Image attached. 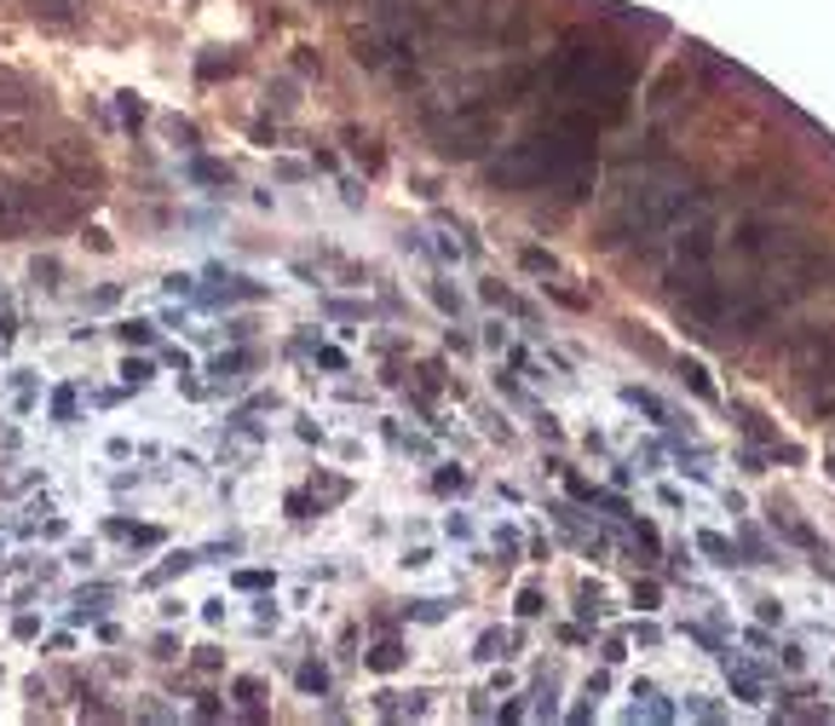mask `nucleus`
Returning <instances> with one entry per match:
<instances>
[{
	"label": "nucleus",
	"mask_w": 835,
	"mask_h": 726,
	"mask_svg": "<svg viewBox=\"0 0 835 726\" xmlns=\"http://www.w3.org/2000/svg\"><path fill=\"white\" fill-rule=\"evenodd\" d=\"M594 144H599V121L576 105H560L542 116L519 144H508V156L485 162V180L496 191H542V185H565L576 173L594 167Z\"/></svg>",
	"instance_id": "obj_1"
},
{
	"label": "nucleus",
	"mask_w": 835,
	"mask_h": 726,
	"mask_svg": "<svg viewBox=\"0 0 835 726\" xmlns=\"http://www.w3.org/2000/svg\"><path fill=\"white\" fill-rule=\"evenodd\" d=\"M703 203V191L686 167H651L646 180L622 185L605 231L594 237L599 248H622V242H663L680 219H692V208Z\"/></svg>",
	"instance_id": "obj_2"
},
{
	"label": "nucleus",
	"mask_w": 835,
	"mask_h": 726,
	"mask_svg": "<svg viewBox=\"0 0 835 726\" xmlns=\"http://www.w3.org/2000/svg\"><path fill=\"white\" fill-rule=\"evenodd\" d=\"M421 128H426V139L438 144L444 162H478L496 144L501 110H490L485 98H455L449 110H426Z\"/></svg>",
	"instance_id": "obj_3"
},
{
	"label": "nucleus",
	"mask_w": 835,
	"mask_h": 726,
	"mask_svg": "<svg viewBox=\"0 0 835 726\" xmlns=\"http://www.w3.org/2000/svg\"><path fill=\"white\" fill-rule=\"evenodd\" d=\"M46 162H53V173L58 180H69L75 191H105V167H98V156L93 150H75V144H53L46 150Z\"/></svg>",
	"instance_id": "obj_4"
},
{
	"label": "nucleus",
	"mask_w": 835,
	"mask_h": 726,
	"mask_svg": "<svg viewBox=\"0 0 835 726\" xmlns=\"http://www.w3.org/2000/svg\"><path fill=\"white\" fill-rule=\"evenodd\" d=\"M0 110L7 116H30L35 110V82L18 69H0Z\"/></svg>",
	"instance_id": "obj_5"
},
{
	"label": "nucleus",
	"mask_w": 835,
	"mask_h": 726,
	"mask_svg": "<svg viewBox=\"0 0 835 726\" xmlns=\"http://www.w3.org/2000/svg\"><path fill=\"white\" fill-rule=\"evenodd\" d=\"M23 225H35L30 219V196H23V185L18 180H0V231H23Z\"/></svg>",
	"instance_id": "obj_6"
},
{
	"label": "nucleus",
	"mask_w": 835,
	"mask_h": 726,
	"mask_svg": "<svg viewBox=\"0 0 835 726\" xmlns=\"http://www.w3.org/2000/svg\"><path fill=\"white\" fill-rule=\"evenodd\" d=\"M726 681H731V692L744 697V704H767V692H761V681H755L749 669H738V663H726Z\"/></svg>",
	"instance_id": "obj_7"
},
{
	"label": "nucleus",
	"mask_w": 835,
	"mask_h": 726,
	"mask_svg": "<svg viewBox=\"0 0 835 726\" xmlns=\"http://www.w3.org/2000/svg\"><path fill=\"white\" fill-rule=\"evenodd\" d=\"M680 381H686L697 398H715V381H708V369H703V364H692V358H680Z\"/></svg>",
	"instance_id": "obj_8"
},
{
	"label": "nucleus",
	"mask_w": 835,
	"mask_h": 726,
	"mask_svg": "<svg viewBox=\"0 0 835 726\" xmlns=\"http://www.w3.org/2000/svg\"><path fill=\"white\" fill-rule=\"evenodd\" d=\"M196 75H202V82H225V75H237V58L208 53V58H196Z\"/></svg>",
	"instance_id": "obj_9"
},
{
	"label": "nucleus",
	"mask_w": 835,
	"mask_h": 726,
	"mask_svg": "<svg viewBox=\"0 0 835 726\" xmlns=\"http://www.w3.org/2000/svg\"><path fill=\"white\" fill-rule=\"evenodd\" d=\"M772 524H778V531H783V537H790V542H801V548H813V554H818V537H813V531H806V524H801V519H790V513H783V508H778V519H772Z\"/></svg>",
	"instance_id": "obj_10"
},
{
	"label": "nucleus",
	"mask_w": 835,
	"mask_h": 726,
	"mask_svg": "<svg viewBox=\"0 0 835 726\" xmlns=\"http://www.w3.org/2000/svg\"><path fill=\"white\" fill-rule=\"evenodd\" d=\"M346 139H351V150H358V162H364L369 173H375V167H381V162H387V156H381V144H375V139H364L358 128H346Z\"/></svg>",
	"instance_id": "obj_11"
},
{
	"label": "nucleus",
	"mask_w": 835,
	"mask_h": 726,
	"mask_svg": "<svg viewBox=\"0 0 835 726\" xmlns=\"http://www.w3.org/2000/svg\"><path fill=\"white\" fill-rule=\"evenodd\" d=\"M697 548H703V554L715 560V565H738V560H731V542L715 537V531H697Z\"/></svg>",
	"instance_id": "obj_12"
},
{
	"label": "nucleus",
	"mask_w": 835,
	"mask_h": 726,
	"mask_svg": "<svg viewBox=\"0 0 835 726\" xmlns=\"http://www.w3.org/2000/svg\"><path fill=\"white\" fill-rule=\"evenodd\" d=\"M191 180L196 185H231V167L225 162H191Z\"/></svg>",
	"instance_id": "obj_13"
},
{
	"label": "nucleus",
	"mask_w": 835,
	"mask_h": 726,
	"mask_svg": "<svg viewBox=\"0 0 835 726\" xmlns=\"http://www.w3.org/2000/svg\"><path fill=\"white\" fill-rule=\"evenodd\" d=\"M519 266H524V271H536V278H553V271H560V260H553L547 248H524Z\"/></svg>",
	"instance_id": "obj_14"
},
{
	"label": "nucleus",
	"mask_w": 835,
	"mask_h": 726,
	"mask_svg": "<svg viewBox=\"0 0 835 726\" xmlns=\"http://www.w3.org/2000/svg\"><path fill=\"white\" fill-rule=\"evenodd\" d=\"M398 663H403V646H398V640H381V646L369 652V669H398Z\"/></svg>",
	"instance_id": "obj_15"
},
{
	"label": "nucleus",
	"mask_w": 835,
	"mask_h": 726,
	"mask_svg": "<svg viewBox=\"0 0 835 726\" xmlns=\"http://www.w3.org/2000/svg\"><path fill=\"white\" fill-rule=\"evenodd\" d=\"M265 105L289 116V110H294V82H271V87H265Z\"/></svg>",
	"instance_id": "obj_16"
},
{
	"label": "nucleus",
	"mask_w": 835,
	"mask_h": 726,
	"mask_svg": "<svg viewBox=\"0 0 835 726\" xmlns=\"http://www.w3.org/2000/svg\"><path fill=\"white\" fill-rule=\"evenodd\" d=\"M300 692H328V669L323 663H300Z\"/></svg>",
	"instance_id": "obj_17"
},
{
	"label": "nucleus",
	"mask_w": 835,
	"mask_h": 726,
	"mask_svg": "<svg viewBox=\"0 0 835 726\" xmlns=\"http://www.w3.org/2000/svg\"><path fill=\"white\" fill-rule=\"evenodd\" d=\"M231 692L242 697V704H260V692H265V681H260V674H237V681H231Z\"/></svg>",
	"instance_id": "obj_18"
},
{
	"label": "nucleus",
	"mask_w": 835,
	"mask_h": 726,
	"mask_svg": "<svg viewBox=\"0 0 835 726\" xmlns=\"http://www.w3.org/2000/svg\"><path fill=\"white\" fill-rule=\"evenodd\" d=\"M35 12L53 18V23H69L75 18V0H35Z\"/></svg>",
	"instance_id": "obj_19"
},
{
	"label": "nucleus",
	"mask_w": 835,
	"mask_h": 726,
	"mask_svg": "<svg viewBox=\"0 0 835 726\" xmlns=\"http://www.w3.org/2000/svg\"><path fill=\"white\" fill-rule=\"evenodd\" d=\"M433 306H438V312H449V317H462V294H455L449 283H433Z\"/></svg>",
	"instance_id": "obj_20"
},
{
	"label": "nucleus",
	"mask_w": 835,
	"mask_h": 726,
	"mask_svg": "<svg viewBox=\"0 0 835 726\" xmlns=\"http://www.w3.org/2000/svg\"><path fill=\"white\" fill-rule=\"evenodd\" d=\"M144 116H150V110L139 105V98H133V93H121V121H128V128H144Z\"/></svg>",
	"instance_id": "obj_21"
},
{
	"label": "nucleus",
	"mask_w": 835,
	"mask_h": 726,
	"mask_svg": "<svg viewBox=\"0 0 835 726\" xmlns=\"http://www.w3.org/2000/svg\"><path fill=\"white\" fill-rule=\"evenodd\" d=\"M121 340H128V346H150V340H156V329H150V323H121Z\"/></svg>",
	"instance_id": "obj_22"
},
{
	"label": "nucleus",
	"mask_w": 835,
	"mask_h": 726,
	"mask_svg": "<svg viewBox=\"0 0 835 726\" xmlns=\"http://www.w3.org/2000/svg\"><path fill=\"white\" fill-rule=\"evenodd\" d=\"M542 611H547L542 588H524V594H519V617H542Z\"/></svg>",
	"instance_id": "obj_23"
},
{
	"label": "nucleus",
	"mask_w": 835,
	"mask_h": 726,
	"mask_svg": "<svg viewBox=\"0 0 835 726\" xmlns=\"http://www.w3.org/2000/svg\"><path fill=\"white\" fill-rule=\"evenodd\" d=\"M294 69L300 75H323V58L312 53V46H294Z\"/></svg>",
	"instance_id": "obj_24"
},
{
	"label": "nucleus",
	"mask_w": 835,
	"mask_h": 726,
	"mask_svg": "<svg viewBox=\"0 0 835 726\" xmlns=\"http://www.w3.org/2000/svg\"><path fill=\"white\" fill-rule=\"evenodd\" d=\"M82 242L93 248V254H110V248H116V242H110V231H98V225H93V231H87Z\"/></svg>",
	"instance_id": "obj_25"
},
{
	"label": "nucleus",
	"mask_w": 835,
	"mask_h": 726,
	"mask_svg": "<svg viewBox=\"0 0 835 726\" xmlns=\"http://www.w3.org/2000/svg\"><path fill=\"white\" fill-rule=\"evenodd\" d=\"M289 513H294V519H312V496L294 490V496H289Z\"/></svg>",
	"instance_id": "obj_26"
},
{
	"label": "nucleus",
	"mask_w": 835,
	"mask_h": 726,
	"mask_svg": "<svg viewBox=\"0 0 835 726\" xmlns=\"http://www.w3.org/2000/svg\"><path fill=\"white\" fill-rule=\"evenodd\" d=\"M167 133H173V139H185V144H196V128H191L185 116H173V121H167Z\"/></svg>",
	"instance_id": "obj_27"
},
{
	"label": "nucleus",
	"mask_w": 835,
	"mask_h": 726,
	"mask_svg": "<svg viewBox=\"0 0 835 726\" xmlns=\"http://www.w3.org/2000/svg\"><path fill=\"white\" fill-rule=\"evenodd\" d=\"M35 278H41L46 289H53V278H58V260H35Z\"/></svg>",
	"instance_id": "obj_28"
},
{
	"label": "nucleus",
	"mask_w": 835,
	"mask_h": 726,
	"mask_svg": "<svg viewBox=\"0 0 835 726\" xmlns=\"http://www.w3.org/2000/svg\"><path fill=\"white\" fill-rule=\"evenodd\" d=\"M635 599H640V606L651 611V606H657V599H663V594H657V583H640V588H635Z\"/></svg>",
	"instance_id": "obj_29"
},
{
	"label": "nucleus",
	"mask_w": 835,
	"mask_h": 726,
	"mask_svg": "<svg viewBox=\"0 0 835 726\" xmlns=\"http://www.w3.org/2000/svg\"><path fill=\"white\" fill-rule=\"evenodd\" d=\"M121 375H128V381H133V387H144V381H150V364H128V369H121Z\"/></svg>",
	"instance_id": "obj_30"
},
{
	"label": "nucleus",
	"mask_w": 835,
	"mask_h": 726,
	"mask_svg": "<svg viewBox=\"0 0 835 726\" xmlns=\"http://www.w3.org/2000/svg\"><path fill=\"white\" fill-rule=\"evenodd\" d=\"M829 473H835V456H829Z\"/></svg>",
	"instance_id": "obj_31"
},
{
	"label": "nucleus",
	"mask_w": 835,
	"mask_h": 726,
	"mask_svg": "<svg viewBox=\"0 0 835 726\" xmlns=\"http://www.w3.org/2000/svg\"><path fill=\"white\" fill-rule=\"evenodd\" d=\"M323 7H328V0H323Z\"/></svg>",
	"instance_id": "obj_32"
}]
</instances>
